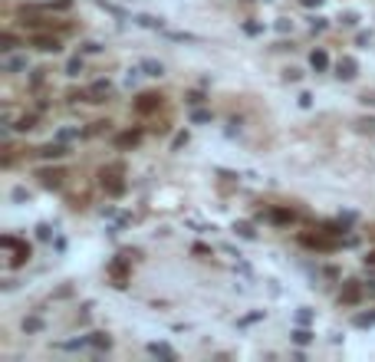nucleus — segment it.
I'll use <instances>...</instances> for the list:
<instances>
[{"mask_svg": "<svg viewBox=\"0 0 375 362\" xmlns=\"http://www.w3.org/2000/svg\"><path fill=\"white\" fill-rule=\"evenodd\" d=\"M40 181H43V188H59L63 185V171H40Z\"/></svg>", "mask_w": 375, "mask_h": 362, "instance_id": "11", "label": "nucleus"}, {"mask_svg": "<svg viewBox=\"0 0 375 362\" xmlns=\"http://www.w3.org/2000/svg\"><path fill=\"white\" fill-rule=\"evenodd\" d=\"M158 106H161V96H158V92H145V96H138V102H135V112L148 115V112H155Z\"/></svg>", "mask_w": 375, "mask_h": 362, "instance_id": "5", "label": "nucleus"}, {"mask_svg": "<svg viewBox=\"0 0 375 362\" xmlns=\"http://www.w3.org/2000/svg\"><path fill=\"white\" fill-rule=\"evenodd\" d=\"M86 339H89V349H99V352L112 349V339H109V336H106V333H89Z\"/></svg>", "mask_w": 375, "mask_h": 362, "instance_id": "8", "label": "nucleus"}, {"mask_svg": "<svg viewBox=\"0 0 375 362\" xmlns=\"http://www.w3.org/2000/svg\"><path fill=\"white\" fill-rule=\"evenodd\" d=\"M79 73H82V59H79V56H73V59L66 63V76H79Z\"/></svg>", "mask_w": 375, "mask_h": 362, "instance_id": "20", "label": "nucleus"}, {"mask_svg": "<svg viewBox=\"0 0 375 362\" xmlns=\"http://www.w3.org/2000/svg\"><path fill=\"white\" fill-rule=\"evenodd\" d=\"M109 92H112V83H109V79H96V83H92L82 96H86V102H102Z\"/></svg>", "mask_w": 375, "mask_h": 362, "instance_id": "3", "label": "nucleus"}, {"mask_svg": "<svg viewBox=\"0 0 375 362\" xmlns=\"http://www.w3.org/2000/svg\"><path fill=\"white\" fill-rule=\"evenodd\" d=\"M13 129H17V132H27V129H33V115H23V119L17 122V125H13Z\"/></svg>", "mask_w": 375, "mask_h": 362, "instance_id": "24", "label": "nucleus"}, {"mask_svg": "<svg viewBox=\"0 0 375 362\" xmlns=\"http://www.w3.org/2000/svg\"><path fill=\"white\" fill-rule=\"evenodd\" d=\"M135 20L142 23V27H152V30H161V17H148V13H142V17H135Z\"/></svg>", "mask_w": 375, "mask_h": 362, "instance_id": "17", "label": "nucleus"}, {"mask_svg": "<svg viewBox=\"0 0 375 362\" xmlns=\"http://www.w3.org/2000/svg\"><path fill=\"white\" fill-rule=\"evenodd\" d=\"M191 119H194V122H211V112H194Z\"/></svg>", "mask_w": 375, "mask_h": 362, "instance_id": "36", "label": "nucleus"}, {"mask_svg": "<svg viewBox=\"0 0 375 362\" xmlns=\"http://www.w3.org/2000/svg\"><path fill=\"white\" fill-rule=\"evenodd\" d=\"M234 230H237L241 237H247V241H254V237H257V230L250 227V224H237V227H234Z\"/></svg>", "mask_w": 375, "mask_h": 362, "instance_id": "23", "label": "nucleus"}, {"mask_svg": "<svg viewBox=\"0 0 375 362\" xmlns=\"http://www.w3.org/2000/svg\"><path fill=\"white\" fill-rule=\"evenodd\" d=\"M342 23H346V27H355V23H359V13H342Z\"/></svg>", "mask_w": 375, "mask_h": 362, "instance_id": "28", "label": "nucleus"}, {"mask_svg": "<svg viewBox=\"0 0 375 362\" xmlns=\"http://www.w3.org/2000/svg\"><path fill=\"white\" fill-rule=\"evenodd\" d=\"M3 73H20V69H27V56H3Z\"/></svg>", "mask_w": 375, "mask_h": 362, "instance_id": "9", "label": "nucleus"}, {"mask_svg": "<svg viewBox=\"0 0 375 362\" xmlns=\"http://www.w3.org/2000/svg\"><path fill=\"white\" fill-rule=\"evenodd\" d=\"M362 300V286H359V280H346V286L339 290V303H359Z\"/></svg>", "mask_w": 375, "mask_h": 362, "instance_id": "4", "label": "nucleus"}, {"mask_svg": "<svg viewBox=\"0 0 375 362\" xmlns=\"http://www.w3.org/2000/svg\"><path fill=\"white\" fill-rule=\"evenodd\" d=\"M102 188H106L109 195H122V191H125V181H122V165H115V168H106V171H102Z\"/></svg>", "mask_w": 375, "mask_h": 362, "instance_id": "2", "label": "nucleus"}, {"mask_svg": "<svg viewBox=\"0 0 375 362\" xmlns=\"http://www.w3.org/2000/svg\"><path fill=\"white\" fill-rule=\"evenodd\" d=\"M138 76H142V66H138V69H129V76H125V86H135V83H138Z\"/></svg>", "mask_w": 375, "mask_h": 362, "instance_id": "26", "label": "nucleus"}, {"mask_svg": "<svg viewBox=\"0 0 375 362\" xmlns=\"http://www.w3.org/2000/svg\"><path fill=\"white\" fill-rule=\"evenodd\" d=\"M270 221H276V224H290V221H293V211L273 208V211H270Z\"/></svg>", "mask_w": 375, "mask_h": 362, "instance_id": "16", "label": "nucleus"}, {"mask_svg": "<svg viewBox=\"0 0 375 362\" xmlns=\"http://www.w3.org/2000/svg\"><path fill=\"white\" fill-rule=\"evenodd\" d=\"M23 329H27V333H40V329H43V319L40 316H27L23 319Z\"/></svg>", "mask_w": 375, "mask_h": 362, "instance_id": "18", "label": "nucleus"}, {"mask_svg": "<svg viewBox=\"0 0 375 362\" xmlns=\"http://www.w3.org/2000/svg\"><path fill=\"white\" fill-rule=\"evenodd\" d=\"M142 73H145V76H161V73H165V66L155 63V59H142Z\"/></svg>", "mask_w": 375, "mask_h": 362, "instance_id": "14", "label": "nucleus"}, {"mask_svg": "<svg viewBox=\"0 0 375 362\" xmlns=\"http://www.w3.org/2000/svg\"><path fill=\"white\" fill-rule=\"evenodd\" d=\"M99 50H102V46L96 43V40H89V43H82V53H99Z\"/></svg>", "mask_w": 375, "mask_h": 362, "instance_id": "29", "label": "nucleus"}, {"mask_svg": "<svg viewBox=\"0 0 375 362\" xmlns=\"http://www.w3.org/2000/svg\"><path fill=\"white\" fill-rule=\"evenodd\" d=\"M309 66H313L316 73H322V69L329 66V56H326V50H313V53H309Z\"/></svg>", "mask_w": 375, "mask_h": 362, "instance_id": "10", "label": "nucleus"}, {"mask_svg": "<svg viewBox=\"0 0 375 362\" xmlns=\"http://www.w3.org/2000/svg\"><path fill=\"white\" fill-rule=\"evenodd\" d=\"M296 319H299V323H309V319H313V313H309V309H299Z\"/></svg>", "mask_w": 375, "mask_h": 362, "instance_id": "37", "label": "nucleus"}, {"mask_svg": "<svg viewBox=\"0 0 375 362\" xmlns=\"http://www.w3.org/2000/svg\"><path fill=\"white\" fill-rule=\"evenodd\" d=\"M309 27H313V30H326V20H322V17H313Z\"/></svg>", "mask_w": 375, "mask_h": 362, "instance_id": "30", "label": "nucleus"}, {"mask_svg": "<svg viewBox=\"0 0 375 362\" xmlns=\"http://www.w3.org/2000/svg\"><path fill=\"white\" fill-rule=\"evenodd\" d=\"M0 247H3V251H13L10 267H20L23 260H30V244H27V241H17L13 234H3V237H0Z\"/></svg>", "mask_w": 375, "mask_h": 362, "instance_id": "1", "label": "nucleus"}, {"mask_svg": "<svg viewBox=\"0 0 375 362\" xmlns=\"http://www.w3.org/2000/svg\"><path fill=\"white\" fill-rule=\"evenodd\" d=\"M243 30L250 33V36H257V33H264V23H243Z\"/></svg>", "mask_w": 375, "mask_h": 362, "instance_id": "27", "label": "nucleus"}, {"mask_svg": "<svg viewBox=\"0 0 375 362\" xmlns=\"http://www.w3.org/2000/svg\"><path fill=\"white\" fill-rule=\"evenodd\" d=\"M375 323V313H362V316H355V326H372Z\"/></svg>", "mask_w": 375, "mask_h": 362, "instance_id": "25", "label": "nucleus"}, {"mask_svg": "<svg viewBox=\"0 0 375 362\" xmlns=\"http://www.w3.org/2000/svg\"><path fill=\"white\" fill-rule=\"evenodd\" d=\"M355 69H359V66H355L352 56H342L339 63H336V76H339V79H352V76H355Z\"/></svg>", "mask_w": 375, "mask_h": 362, "instance_id": "7", "label": "nucleus"}, {"mask_svg": "<svg viewBox=\"0 0 375 362\" xmlns=\"http://www.w3.org/2000/svg\"><path fill=\"white\" fill-rule=\"evenodd\" d=\"M303 3H306V7H313V3H316V7H320L322 0H303Z\"/></svg>", "mask_w": 375, "mask_h": 362, "instance_id": "39", "label": "nucleus"}, {"mask_svg": "<svg viewBox=\"0 0 375 362\" xmlns=\"http://www.w3.org/2000/svg\"><path fill=\"white\" fill-rule=\"evenodd\" d=\"M148 352H152V356H158V359H175V349H171V346H165V342H152V346H148Z\"/></svg>", "mask_w": 375, "mask_h": 362, "instance_id": "12", "label": "nucleus"}, {"mask_svg": "<svg viewBox=\"0 0 375 362\" xmlns=\"http://www.w3.org/2000/svg\"><path fill=\"white\" fill-rule=\"evenodd\" d=\"M30 43H33L36 50H43V53H59V40H56V36H43V33H36Z\"/></svg>", "mask_w": 375, "mask_h": 362, "instance_id": "6", "label": "nucleus"}, {"mask_svg": "<svg viewBox=\"0 0 375 362\" xmlns=\"http://www.w3.org/2000/svg\"><path fill=\"white\" fill-rule=\"evenodd\" d=\"M299 106H303V109H309V106H313V96H309V92H303V96H299Z\"/></svg>", "mask_w": 375, "mask_h": 362, "instance_id": "35", "label": "nucleus"}, {"mask_svg": "<svg viewBox=\"0 0 375 362\" xmlns=\"http://www.w3.org/2000/svg\"><path fill=\"white\" fill-rule=\"evenodd\" d=\"M13 46H17V36H13V33H3V36H0V50H3V53H10Z\"/></svg>", "mask_w": 375, "mask_h": 362, "instance_id": "21", "label": "nucleus"}, {"mask_svg": "<svg viewBox=\"0 0 375 362\" xmlns=\"http://www.w3.org/2000/svg\"><path fill=\"white\" fill-rule=\"evenodd\" d=\"M138 139H142L138 132H122L119 139H115V145H119V148H129V145H135V142H138Z\"/></svg>", "mask_w": 375, "mask_h": 362, "instance_id": "15", "label": "nucleus"}, {"mask_svg": "<svg viewBox=\"0 0 375 362\" xmlns=\"http://www.w3.org/2000/svg\"><path fill=\"white\" fill-rule=\"evenodd\" d=\"M257 319H264V313H250V316H243L241 326H247V323H257Z\"/></svg>", "mask_w": 375, "mask_h": 362, "instance_id": "34", "label": "nucleus"}, {"mask_svg": "<svg viewBox=\"0 0 375 362\" xmlns=\"http://www.w3.org/2000/svg\"><path fill=\"white\" fill-rule=\"evenodd\" d=\"M27 197H30V195H27V188H13V201H27Z\"/></svg>", "mask_w": 375, "mask_h": 362, "instance_id": "32", "label": "nucleus"}, {"mask_svg": "<svg viewBox=\"0 0 375 362\" xmlns=\"http://www.w3.org/2000/svg\"><path fill=\"white\" fill-rule=\"evenodd\" d=\"M293 342L306 346V342H313V333H309V329H293Z\"/></svg>", "mask_w": 375, "mask_h": 362, "instance_id": "19", "label": "nucleus"}, {"mask_svg": "<svg viewBox=\"0 0 375 362\" xmlns=\"http://www.w3.org/2000/svg\"><path fill=\"white\" fill-rule=\"evenodd\" d=\"M188 102H191V106H201L204 96H201V92H188Z\"/></svg>", "mask_w": 375, "mask_h": 362, "instance_id": "31", "label": "nucleus"}, {"mask_svg": "<svg viewBox=\"0 0 375 362\" xmlns=\"http://www.w3.org/2000/svg\"><path fill=\"white\" fill-rule=\"evenodd\" d=\"M40 155H43V158H63V155H66V148H63V142L43 145V148H40Z\"/></svg>", "mask_w": 375, "mask_h": 362, "instance_id": "13", "label": "nucleus"}, {"mask_svg": "<svg viewBox=\"0 0 375 362\" xmlns=\"http://www.w3.org/2000/svg\"><path fill=\"white\" fill-rule=\"evenodd\" d=\"M372 43V33H359V46H369Z\"/></svg>", "mask_w": 375, "mask_h": 362, "instance_id": "38", "label": "nucleus"}, {"mask_svg": "<svg viewBox=\"0 0 375 362\" xmlns=\"http://www.w3.org/2000/svg\"><path fill=\"white\" fill-rule=\"evenodd\" d=\"M185 142H188V132H181V135H175V142H171V148H181Z\"/></svg>", "mask_w": 375, "mask_h": 362, "instance_id": "33", "label": "nucleus"}, {"mask_svg": "<svg viewBox=\"0 0 375 362\" xmlns=\"http://www.w3.org/2000/svg\"><path fill=\"white\" fill-rule=\"evenodd\" d=\"M69 139H79V129H59L56 132V142H69Z\"/></svg>", "mask_w": 375, "mask_h": 362, "instance_id": "22", "label": "nucleus"}]
</instances>
